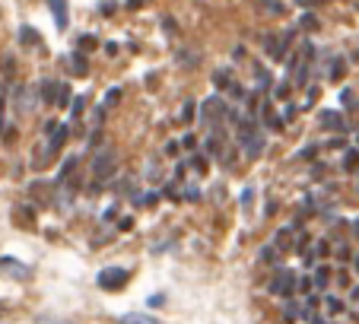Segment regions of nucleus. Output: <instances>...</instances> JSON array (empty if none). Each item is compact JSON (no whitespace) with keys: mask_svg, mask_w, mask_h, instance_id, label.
<instances>
[{"mask_svg":"<svg viewBox=\"0 0 359 324\" xmlns=\"http://www.w3.org/2000/svg\"><path fill=\"white\" fill-rule=\"evenodd\" d=\"M236 121H238V137L236 140L245 147V156L255 159V156L264 153V134L258 130V124L251 121V118H236Z\"/></svg>","mask_w":359,"mask_h":324,"instance_id":"obj_1","label":"nucleus"},{"mask_svg":"<svg viewBox=\"0 0 359 324\" xmlns=\"http://www.w3.org/2000/svg\"><path fill=\"white\" fill-rule=\"evenodd\" d=\"M99 286L102 290H109V292H118V290H124V283L130 280V270L128 267H105V270H99Z\"/></svg>","mask_w":359,"mask_h":324,"instance_id":"obj_2","label":"nucleus"},{"mask_svg":"<svg viewBox=\"0 0 359 324\" xmlns=\"http://www.w3.org/2000/svg\"><path fill=\"white\" fill-rule=\"evenodd\" d=\"M271 292H273V296L290 299L292 292H296V274H292V270H280L277 277L271 280Z\"/></svg>","mask_w":359,"mask_h":324,"instance_id":"obj_3","label":"nucleus"},{"mask_svg":"<svg viewBox=\"0 0 359 324\" xmlns=\"http://www.w3.org/2000/svg\"><path fill=\"white\" fill-rule=\"evenodd\" d=\"M0 274H7V277H13V280H26L29 267L22 261H16V257H0Z\"/></svg>","mask_w":359,"mask_h":324,"instance_id":"obj_4","label":"nucleus"},{"mask_svg":"<svg viewBox=\"0 0 359 324\" xmlns=\"http://www.w3.org/2000/svg\"><path fill=\"white\" fill-rule=\"evenodd\" d=\"M41 95H45V102H57V105H64V102H67V86H64V83H51V80H45L41 83Z\"/></svg>","mask_w":359,"mask_h":324,"instance_id":"obj_5","label":"nucleus"},{"mask_svg":"<svg viewBox=\"0 0 359 324\" xmlns=\"http://www.w3.org/2000/svg\"><path fill=\"white\" fill-rule=\"evenodd\" d=\"M48 7H51V16H55V26L64 29L67 26V0H48Z\"/></svg>","mask_w":359,"mask_h":324,"instance_id":"obj_6","label":"nucleus"},{"mask_svg":"<svg viewBox=\"0 0 359 324\" xmlns=\"http://www.w3.org/2000/svg\"><path fill=\"white\" fill-rule=\"evenodd\" d=\"M93 169H95V175H99V178H102V175H111V172H115V153H109V156L102 153L99 159H95Z\"/></svg>","mask_w":359,"mask_h":324,"instance_id":"obj_7","label":"nucleus"},{"mask_svg":"<svg viewBox=\"0 0 359 324\" xmlns=\"http://www.w3.org/2000/svg\"><path fill=\"white\" fill-rule=\"evenodd\" d=\"M121 324H163V321L153 315H143V311H128V315H121Z\"/></svg>","mask_w":359,"mask_h":324,"instance_id":"obj_8","label":"nucleus"},{"mask_svg":"<svg viewBox=\"0 0 359 324\" xmlns=\"http://www.w3.org/2000/svg\"><path fill=\"white\" fill-rule=\"evenodd\" d=\"M321 124H325V128H337V130H344L340 112H334V108H325V112H321Z\"/></svg>","mask_w":359,"mask_h":324,"instance_id":"obj_9","label":"nucleus"},{"mask_svg":"<svg viewBox=\"0 0 359 324\" xmlns=\"http://www.w3.org/2000/svg\"><path fill=\"white\" fill-rule=\"evenodd\" d=\"M327 283H331V267H318L312 277V286L315 290H327Z\"/></svg>","mask_w":359,"mask_h":324,"instance_id":"obj_10","label":"nucleus"},{"mask_svg":"<svg viewBox=\"0 0 359 324\" xmlns=\"http://www.w3.org/2000/svg\"><path fill=\"white\" fill-rule=\"evenodd\" d=\"M64 140H67V124H61V128H57V134L48 140V153H57V149L64 147Z\"/></svg>","mask_w":359,"mask_h":324,"instance_id":"obj_11","label":"nucleus"},{"mask_svg":"<svg viewBox=\"0 0 359 324\" xmlns=\"http://www.w3.org/2000/svg\"><path fill=\"white\" fill-rule=\"evenodd\" d=\"M74 169H76V159H74V156H70V159H64V166L57 169V175H55V184H64V182H67V175H70Z\"/></svg>","mask_w":359,"mask_h":324,"instance_id":"obj_12","label":"nucleus"},{"mask_svg":"<svg viewBox=\"0 0 359 324\" xmlns=\"http://www.w3.org/2000/svg\"><path fill=\"white\" fill-rule=\"evenodd\" d=\"M178 64H184V67H197V64H201V51H178Z\"/></svg>","mask_w":359,"mask_h":324,"instance_id":"obj_13","label":"nucleus"},{"mask_svg":"<svg viewBox=\"0 0 359 324\" xmlns=\"http://www.w3.org/2000/svg\"><path fill=\"white\" fill-rule=\"evenodd\" d=\"M325 309L331 311V315H340V311L346 309V302L344 299H337V296H325Z\"/></svg>","mask_w":359,"mask_h":324,"instance_id":"obj_14","label":"nucleus"},{"mask_svg":"<svg viewBox=\"0 0 359 324\" xmlns=\"http://www.w3.org/2000/svg\"><path fill=\"white\" fill-rule=\"evenodd\" d=\"M258 261L261 264H273V261H277V245H264V248L258 251Z\"/></svg>","mask_w":359,"mask_h":324,"instance_id":"obj_15","label":"nucleus"},{"mask_svg":"<svg viewBox=\"0 0 359 324\" xmlns=\"http://www.w3.org/2000/svg\"><path fill=\"white\" fill-rule=\"evenodd\" d=\"M283 315H286V321H296V318L302 315V309H299V302H292V299H286V305H283Z\"/></svg>","mask_w":359,"mask_h":324,"instance_id":"obj_16","label":"nucleus"},{"mask_svg":"<svg viewBox=\"0 0 359 324\" xmlns=\"http://www.w3.org/2000/svg\"><path fill=\"white\" fill-rule=\"evenodd\" d=\"M344 169L346 172H356L359 169V149H350V153L344 156Z\"/></svg>","mask_w":359,"mask_h":324,"instance_id":"obj_17","label":"nucleus"},{"mask_svg":"<svg viewBox=\"0 0 359 324\" xmlns=\"http://www.w3.org/2000/svg\"><path fill=\"white\" fill-rule=\"evenodd\" d=\"M4 112H7V86L0 89V134L7 128V115H4Z\"/></svg>","mask_w":359,"mask_h":324,"instance_id":"obj_18","label":"nucleus"},{"mask_svg":"<svg viewBox=\"0 0 359 324\" xmlns=\"http://www.w3.org/2000/svg\"><path fill=\"white\" fill-rule=\"evenodd\" d=\"M118 99H121V86H115V89H111L109 95H105V99H102V112H109V108L115 105Z\"/></svg>","mask_w":359,"mask_h":324,"instance_id":"obj_19","label":"nucleus"},{"mask_svg":"<svg viewBox=\"0 0 359 324\" xmlns=\"http://www.w3.org/2000/svg\"><path fill=\"white\" fill-rule=\"evenodd\" d=\"M344 76V58H337V64H331V80H340Z\"/></svg>","mask_w":359,"mask_h":324,"instance_id":"obj_20","label":"nucleus"},{"mask_svg":"<svg viewBox=\"0 0 359 324\" xmlns=\"http://www.w3.org/2000/svg\"><path fill=\"white\" fill-rule=\"evenodd\" d=\"M264 7L271 10V13H283V10H286V7H283V0H264Z\"/></svg>","mask_w":359,"mask_h":324,"instance_id":"obj_21","label":"nucleus"},{"mask_svg":"<svg viewBox=\"0 0 359 324\" xmlns=\"http://www.w3.org/2000/svg\"><path fill=\"white\" fill-rule=\"evenodd\" d=\"M22 41H26V45H39V39H35V29H22Z\"/></svg>","mask_w":359,"mask_h":324,"instance_id":"obj_22","label":"nucleus"},{"mask_svg":"<svg viewBox=\"0 0 359 324\" xmlns=\"http://www.w3.org/2000/svg\"><path fill=\"white\" fill-rule=\"evenodd\" d=\"M191 166H194V172H207V159H203V156H194Z\"/></svg>","mask_w":359,"mask_h":324,"instance_id":"obj_23","label":"nucleus"},{"mask_svg":"<svg viewBox=\"0 0 359 324\" xmlns=\"http://www.w3.org/2000/svg\"><path fill=\"white\" fill-rule=\"evenodd\" d=\"M83 108H86V99H83V95H80V99H74V112H70V115H83Z\"/></svg>","mask_w":359,"mask_h":324,"instance_id":"obj_24","label":"nucleus"},{"mask_svg":"<svg viewBox=\"0 0 359 324\" xmlns=\"http://www.w3.org/2000/svg\"><path fill=\"white\" fill-rule=\"evenodd\" d=\"M302 26H305V29H318V20H315V16H309V13H305V16H302Z\"/></svg>","mask_w":359,"mask_h":324,"instance_id":"obj_25","label":"nucleus"},{"mask_svg":"<svg viewBox=\"0 0 359 324\" xmlns=\"http://www.w3.org/2000/svg\"><path fill=\"white\" fill-rule=\"evenodd\" d=\"M309 242H312V236H299L296 248H299V251H302V255H305V245H309Z\"/></svg>","mask_w":359,"mask_h":324,"instance_id":"obj_26","label":"nucleus"},{"mask_svg":"<svg viewBox=\"0 0 359 324\" xmlns=\"http://www.w3.org/2000/svg\"><path fill=\"white\" fill-rule=\"evenodd\" d=\"M337 283L340 286H350V274H346V270H340V274H337Z\"/></svg>","mask_w":359,"mask_h":324,"instance_id":"obj_27","label":"nucleus"},{"mask_svg":"<svg viewBox=\"0 0 359 324\" xmlns=\"http://www.w3.org/2000/svg\"><path fill=\"white\" fill-rule=\"evenodd\" d=\"M191 108H194V102H184V112H182L184 121H191Z\"/></svg>","mask_w":359,"mask_h":324,"instance_id":"obj_28","label":"nucleus"},{"mask_svg":"<svg viewBox=\"0 0 359 324\" xmlns=\"http://www.w3.org/2000/svg\"><path fill=\"white\" fill-rule=\"evenodd\" d=\"M286 95H290V86H286V83H280V89H277V99H286Z\"/></svg>","mask_w":359,"mask_h":324,"instance_id":"obj_29","label":"nucleus"},{"mask_svg":"<svg viewBox=\"0 0 359 324\" xmlns=\"http://www.w3.org/2000/svg\"><path fill=\"white\" fill-rule=\"evenodd\" d=\"M337 257H340V261H346V257H350V248H346V245H340V248H337Z\"/></svg>","mask_w":359,"mask_h":324,"instance_id":"obj_30","label":"nucleus"},{"mask_svg":"<svg viewBox=\"0 0 359 324\" xmlns=\"http://www.w3.org/2000/svg\"><path fill=\"white\" fill-rule=\"evenodd\" d=\"M35 324H67V321H57V318H39Z\"/></svg>","mask_w":359,"mask_h":324,"instance_id":"obj_31","label":"nucleus"},{"mask_svg":"<svg viewBox=\"0 0 359 324\" xmlns=\"http://www.w3.org/2000/svg\"><path fill=\"white\" fill-rule=\"evenodd\" d=\"M315 255H327V242H318V245H315Z\"/></svg>","mask_w":359,"mask_h":324,"instance_id":"obj_32","label":"nucleus"},{"mask_svg":"<svg viewBox=\"0 0 359 324\" xmlns=\"http://www.w3.org/2000/svg\"><path fill=\"white\" fill-rule=\"evenodd\" d=\"M305 318H309V324H327L325 318H318V315H305Z\"/></svg>","mask_w":359,"mask_h":324,"instance_id":"obj_33","label":"nucleus"},{"mask_svg":"<svg viewBox=\"0 0 359 324\" xmlns=\"http://www.w3.org/2000/svg\"><path fill=\"white\" fill-rule=\"evenodd\" d=\"M302 7H315V4H327V0H299Z\"/></svg>","mask_w":359,"mask_h":324,"instance_id":"obj_34","label":"nucleus"},{"mask_svg":"<svg viewBox=\"0 0 359 324\" xmlns=\"http://www.w3.org/2000/svg\"><path fill=\"white\" fill-rule=\"evenodd\" d=\"M350 302H359V286H353L350 290Z\"/></svg>","mask_w":359,"mask_h":324,"instance_id":"obj_35","label":"nucleus"},{"mask_svg":"<svg viewBox=\"0 0 359 324\" xmlns=\"http://www.w3.org/2000/svg\"><path fill=\"white\" fill-rule=\"evenodd\" d=\"M353 270H356V274H359V255L353 257Z\"/></svg>","mask_w":359,"mask_h":324,"instance_id":"obj_36","label":"nucleus"},{"mask_svg":"<svg viewBox=\"0 0 359 324\" xmlns=\"http://www.w3.org/2000/svg\"><path fill=\"white\" fill-rule=\"evenodd\" d=\"M353 232H356V238H359V220H356V223H353Z\"/></svg>","mask_w":359,"mask_h":324,"instance_id":"obj_37","label":"nucleus"},{"mask_svg":"<svg viewBox=\"0 0 359 324\" xmlns=\"http://www.w3.org/2000/svg\"><path fill=\"white\" fill-rule=\"evenodd\" d=\"M0 311H4V302H0Z\"/></svg>","mask_w":359,"mask_h":324,"instance_id":"obj_38","label":"nucleus"},{"mask_svg":"<svg viewBox=\"0 0 359 324\" xmlns=\"http://www.w3.org/2000/svg\"><path fill=\"white\" fill-rule=\"evenodd\" d=\"M356 191H359V184H356Z\"/></svg>","mask_w":359,"mask_h":324,"instance_id":"obj_39","label":"nucleus"}]
</instances>
